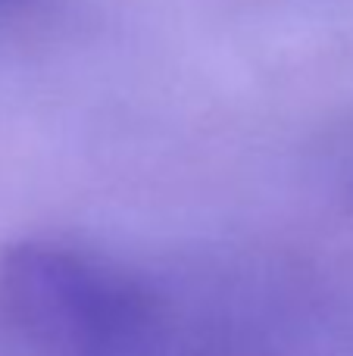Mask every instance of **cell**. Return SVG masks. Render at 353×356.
I'll return each instance as SVG.
<instances>
[{
    "instance_id": "1",
    "label": "cell",
    "mask_w": 353,
    "mask_h": 356,
    "mask_svg": "<svg viewBox=\"0 0 353 356\" xmlns=\"http://www.w3.org/2000/svg\"><path fill=\"white\" fill-rule=\"evenodd\" d=\"M0 309L41 356H160L154 297L72 247L13 244L0 257Z\"/></svg>"
}]
</instances>
